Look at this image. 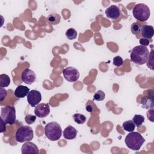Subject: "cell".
<instances>
[{"label":"cell","mask_w":154,"mask_h":154,"mask_svg":"<svg viewBox=\"0 0 154 154\" xmlns=\"http://www.w3.org/2000/svg\"><path fill=\"white\" fill-rule=\"evenodd\" d=\"M145 140L143 137L138 132H130L125 137V143L126 146L130 149L138 151L140 149L144 143Z\"/></svg>","instance_id":"7a4b0ae2"},{"label":"cell","mask_w":154,"mask_h":154,"mask_svg":"<svg viewBox=\"0 0 154 154\" xmlns=\"http://www.w3.org/2000/svg\"><path fill=\"white\" fill-rule=\"evenodd\" d=\"M77 31L73 28L68 29L66 32V36L69 40L75 39L77 37Z\"/></svg>","instance_id":"7402d4cb"},{"label":"cell","mask_w":154,"mask_h":154,"mask_svg":"<svg viewBox=\"0 0 154 154\" xmlns=\"http://www.w3.org/2000/svg\"><path fill=\"white\" fill-rule=\"evenodd\" d=\"M140 32L143 38H152L154 34V29L152 25H143L140 28Z\"/></svg>","instance_id":"5bb4252c"},{"label":"cell","mask_w":154,"mask_h":154,"mask_svg":"<svg viewBox=\"0 0 154 154\" xmlns=\"http://www.w3.org/2000/svg\"><path fill=\"white\" fill-rule=\"evenodd\" d=\"M149 50L146 46L138 45L135 46L131 52V60L135 64L143 65L147 62Z\"/></svg>","instance_id":"6da1fadb"},{"label":"cell","mask_w":154,"mask_h":154,"mask_svg":"<svg viewBox=\"0 0 154 154\" xmlns=\"http://www.w3.org/2000/svg\"><path fill=\"white\" fill-rule=\"evenodd\" d=\"M34 113L39 118H45L50 113V107L48 103H38L34 109Z\"/></svg>","instance_id":"30bf717a"},{"label":"cell","mask_w":154,"mask_h":154,"mask_svg":"<svg viewBox=\"0 0 154 154\" xmlns=\"http://www.w3.org/2000/svg\"><path fill=\"white\" fill-rule=\"evenodd\" d=\"M123 64V60L122 59V58L118 55L116 56L115 57H114L113 58V64L117 67H120L121 66H122V64Z\"/></svg>","instance_id":"4316f807"},{"label":"cell","mask_w":154,"mask_h":154,"mask_svg":"<svg viewBox=\"0 0 154 154\" xmlns=\"http://www.w3.org/2000/svg\"><path fill=\"white\" fill-rule=\"evenodd\" d=\"M147 118L149 120H150L151 122H153V109L152 111L151 114L149 113V111L147 112Z\"/></svg>","instance_id":"4dcf8cb0"},{"label":"cell","mask_w":154,"mask_h":154,"mask_svg":"<svg viewBox=\"0 0 154 154\" xmlns=\"http://www.w3.org/2000/svg\"><path fill=\"white\" fill-rule=\"evenodd\" d=\"M132 14L134 17L138 20L144 22L149 19L150 15V10L147 5L143 3H139L133 8Z\"/></svg>","instance_id":"277c9868"},{"label":"cell","mask_w":154,"mask_h":154,"mask_svg":"<svg viewBox=\"0 0 154 154\" xmlns=\"http://www.w3.org/2000/svg\"><path fill=\"white\" fill-rule=\"evenodd\" d=\"M1 132H5V131H6L5 123L4 122V121H3L2 119H1Z\"/></svg>","instance_id":"1f68e13d"},{"label":"cell","mask_w":154,"mask_h":154,"mask_svg":"<svg viewBox=\"0 0 154 154\" xmlns=\"http://www.w3.org/2000/svg\"><path fill=\"white\" fill-rule=\"evenodd\" d=\"M21 79L24 83L31 85L36 80V75L33 70L26 69L22 72Z\"/></svg>","instance_id":"8fae6325"},{"label":"cell","mask_w":154,"mask_h":154,"mask_svg":"<svg viewBox=\"0 0 154 154\" xmlns=\"http://www.w3.org/2000/svg\"><path fill=\"white\" fill-rule=\"evenodd\" d=\"M105 97V93L102 90H98L96 91L93 96V100L96 101H102Z\"/></svg>","instance_id":"cb8c5ba5"},{"label":"cell","mask_w":154,"mask_h":154,"mask_svg":"<svg viewBox=\"0 0 154 154\" xmlns=\"http://www.w3.org/2000/svg\"><path fill=\"white\" fill-rule=\"evenodd\" d=\"M36 116L32 114H27L25 117V121L28 125H31L35 122Z\"/></svg>","instance_id":"484cf974"},{"label":"cell","mask_w":154,"mask_h":154,"mask_svg":"<svg viewBox=\"0 0 154 154\" xmlns=\"http://www.w3.org/2000/svg\"><path fill=\"white\" fill-rule=\"evenodd\" d=\"M21 153L22 154L26 153H35L38 154L39 153L37 146L34 143L29 141L25 143L21 147Z\"/></svg>","instance_id":"7c38bea8"},{"label":"cell","mask_w":154,"mask_h":154,"mask_svg":"<svg viewBox=\"0 0 154 154\" xmlns=\"http://www.w3.org/2000/svg\"><path fill=\"white\" fill-rule=\"evenodd\" d=\"M63 137L67 140H73L77 135V130L72 126L66 127L63 131Z\"/></svg>","instance_id":"9a60e30c"},{"label":"cell","mask_w":154,"mask_h":154,"mask_svg":"<svg viewBox=\"0 0 154 154\" xmlns=\"http://www.w3.org/2000/svg\"><path fill=\"white\" fill-rule=\"evenodd\" d=\"M132 122L137 127H140L142 125V124L144 122L145 119L144 117L142 115L140 114H135V116L132 118Z\"/></svg>","instance_id":"d6986e66"},{"label":"cell","mask_w":154,"mask_h":154,"mask_svg":"<svg viewBox=\"0 0 154 154\" xmlns=\"http://www.w3.org/2000/svg\"><path fill=\"white\" fill-rule=\"evenodd\" d=\"M97 109V106L94 103V102L91 100H88L85 105V109L89 112H91L95 111Z\"/></svg>","instance_id":"603a6c76"},{"label":"cell","mask_w":154,"mask_h":154,"mask_svg":"<svg viewBox=\"0 0 154 154\" xmlns=\"http://www.w3.org/2000/svg\"><path fill=\"white\" fill-rule=\"evenodd\" d=\"M73 119L74 121L77 123L78 124H83L86 121V117L84 115L79 114V113H76L73 115Z\"/></svg>","instance_id":"44dd1931"},{"label":"cell","mask_w":154,"mask_h":154,"mask_svg":"<svg viewBox=\"0 0 154 154\" xmlns=\"http://www.w3.org/2000/svg\"><path fill=\"white\" fill-rule=\"evenodd\" d=\"M45 134L51 141L59 140L62 135L61 126L56 122H51L46 124L45 127Z\"/></svg>","instance_id":"3957f363"},{"label":"cell","mask_w":154,"mask_h":154,"mask_svg":"<svg viewBox=\"0 0 154 154\" xmlns=\"http://www.w3.org/2000/svg\"><path fill=\"white\" fill-rule=\"evenodd\" d=\"M1 119L5 124L13 125L16 122V109L13 106L1 107Z\"/></svg>","instance_id":"8992f818"},{"label":"cell","mask_w":154,"mask_h":154,"mask_svg":"<svg viewBox=\"0 0 154 154\" xmlns=\"http://www.w3.org/2000/svg\"><path fill=\"white\" fill-rule=\"evenodd\" d=\"M140 30V26L137 22H134L131 26V31L133 34H137Z\"/></svg>","instance_id":"83f0119b"},{"label":"cell","mask_w":154,"mask_h":154,"mask_svg":"<svg viewBox=\"0 0 154 154\" xmlns=\"http://www.w3.org/2000/svg\"><path fill=\"white\" fill-rule=\"evenodd\" d=\"M0 94H1V99H0V101L2 102L7 96V90L3 89V88L1 87V93H0Z\"/></svg>","instance_id":"f546056e"},{"label":"cell","mask_w":154,"mask_h":154,"mask_svg":"<svg viewBox=\"0 0 154 154\" xmlns=\"http://www.w3.org/2000/svg\"><path fill=\"white\" fill-rule=\"evenodd\" d=\"M42 100V95L40 91L36 90H32L29 91L27 95L28 103L31 107L35 106L39 103Z\"/></svg>","instance_id":"9c48e42d"},{"label":"cell","mask_w":154,"mask_h":154,"mask_svg":"<svg viewBox=\"0 0 154 154\" xmlns=\"http://www.w3.org/2000/svg\"><path fill=\"white\" fill-rule=\"evenodd\" d=\"M142 108L145 109H153L154 106L153 90H147L144 91L141 100Z\"/></svg>","instance_id":"52a82bcc"},{"label":"cell","mask_w":154,"mask_h":154,"mask_svg":"<svg viewBox=\"0 0 154 154\" xmlns=\"http://www.w3.org/2000/svg\"><path fill=\"white\" fill-rule=\"evenodd\" d=\"M29 92V89L28 87L24 85H19L15 89L14 94L18 98H23L28 95V93Z\"/></svg>","instance_id":"2e32d148"},{"label":"cell","mask_w":154,"mask_h":154,"mask_svg":"<svg viewBox=\"0 0 154 154\" xmlns=\"http://www.w3.org/2000/svg\"><path fill=\"white\" fill-rule=\"evenodd\" d=\"M139 42L140 43V45L141 46H147L149 45V43H150V42H149V39H147V38H141L139 40Z\"/></svg>","instance_id":"f1b7e54d"},{"label":"cell","mask_w":154,"mask_h":154,"mask_svg":"<svg viewBox=\"0 0 154 154\" xmlns=\"http://www.w3.org/2000/svg\"><path fill=\"white\" fill-rule=\"evenodd\" d=\"M61 20V16L58 13H53L50 14L47 17L48 22L52 25H57L60 23Z\"/></svg>","instance_id":"e0dca14e"},{"label":"cell","mask_w":154,"mask_h":154,"mask_svg":"<svg viewBox=\"0 0 154 154\" xmlns=\"http://www.w3.org/2000/svg\"><path fill=\"white\" fill-rule=\"evenodd\" d=\"M122 128L124 130L128 132H132L134 131L135 125L133 123L132 120H128L125 122L122 125Z\"/></svg>","instance_id":"ffe728a7"},{"label":"cell","mask_w":154,"mask_h":154,"mask_svg":"<svg viewBox=\"0 0 154 154\" xmlns=\"http://www.w3.org/2000/svg\"><path fill=\"white\" fill-rule=\"evenodd\" d=\"M10 84V77L6 74L0 75V87L5 88L8 87Z\"/></svg>","instance_id":"ac0fdd59"},{"label":"cell","mask_w":154,"mask_h":154,"mask_svg":"<svg viewBox=\"0 0 154 154\" xmlns=\"http://www.w3.org/2000/svg\"><path fill=\"white\" fill-rule=\"evenodd\" d=\"M147 66L150 68L151 70H153V51L152 49L150 54H149L148 58L147 60Z\"/></svg>","instance_id":"d4e9b609"},{"label":"cell","mask_w":154,"mask_h":154,"mask_svg":"<svg viewBox=\"0 0 154 154\" xmlns=\"http://www.w3.org/2000/svg\"><path fill=\"white\" fill-rule=\"evenodd\" d=\"M33 137V130L29 126H22L19 127L15 135L16 140L19 143L29 141L32 140Z\"/></svg>","instance_id":"5b68a950"},{"label":"cell","mask_w":154,"mask_h":154,"mask_svg":"<svg viewBox=\"0 0 154 154\" xmlns=\"http://www.w3.org/2000/svg\"><path fill=\"white\" fill-rule=\"evenodd\" d=\"M63 74L64 78L70 82L76 81L79 78V72L78 70L75 67L71 66L64 69Z\"/></svg>","instance_id":"ba28073f"},{"label":"cell","mask_w":154,"mask_h":154,"mask_svg":"<svg viewBox=\"0 0 154 154\" xmlns=\"http://www.w3.org/2000/svg\"><path fill=\"white\" fill-rule=\"evenodd\" d=\"M105 14L107 17L111 19H117L120 16L119 8L115 5H110L106 9Z\"/></svg>","instance_id":"4fadbf2b"}]
</instances>
